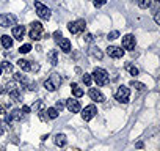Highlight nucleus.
I'll use <instances>...</instances> for the list:
<instances>
[{
  "mask_svg": "<svg viewBox=\"0 0 160 151\" xmlns=\"http://www.w3.org/2000/svg\"><path fill=\"white\" fill-rule=\"evenodd\" d=\"M91 77H93V81L96 82V85H99V87H104V85H107V84L110 82L108 72H107L105 69H102V68H96V69L93 71V74H91Z\"/></svg>",
  "mask_w": 160,
  "mask_h": 151,
  "instance_id": "1",
  "label": "nucleus"
},
{
  "mask_svg": "<svg viewBox=\"0 0 160 151\" xmlns=\"http://www.w3.org/2000/svg\"><path fill=\"white\" fill-rule=\"evenodd\" d=\"M5 93H8L13 101H21V98H22V87L18 85V82H8L5 85Z\"/></svg>",
  "mask_w": 160,
  "mask_h": 151,
  "instance_id": "2",
  "label": "nucleus"
},
{
  "mask_svg": "<svg viewBox=\"0 0 160 151\" xmlns=\"http://www.w3.org/2000/svg\"><path fill=\"white\" fill-rule=\"evenodd\" d=\"M61 84V77H60V74H52L49 79L44 81V88L47 91H55L58 88V85Z\"/></svg>",
  "mask_w": 160,
  "mask_h": 151,
  "instance_id": "3",
  "label": "nucleus"
},
{
  "mask_svg": "<svg viewBox=\"0 0 160 151\" xmlns=\"http://www.w3.org/2000/svg\"><path fill=\"white\" fill-rule=\"evenodd\" d=\"M129 96H130V90L127 87H124V85H119L118 90H116V93H115L116 101L121 102V104H127L129 102Z\"/></svg>",
  "mask_w": 160,
  "mask_h": 151,
  "instance_id": "4",
  "label": "nucleus"
},
{
  "mask_svg": "<svg viewBox=\"0 0 160 151\" xmlns=\"http://www.w3.org/2000/svg\"><path fill=\"white\" fill-rule=\"evenodd\" d=\"M87 27V22L83 19H77L74 22H69L68 24V30L72 33V35H77V33H82Z\"/></svg>",
  "mask_w": 160,
  "mask_h": 151,
  "instance_id": "5",
  "label": "nucleus"
},
{
  "mask_svg": "<svg viewBox=\"0 0 160 151\" xmlns=\"http://www.w3.org/2000/svg\"><path fill=\"white\" fill-rule=\"evenodd\" d=\"M35 10H36V14H38L41 19H44V21L50 19V16H52L50 8H47V7H46L44 3H41V2H35Z\"/></svg>",
  "mask_w": 160,
  "mask_h": 151,
  "instance_id": "6",
  "label": "nucleus"
},
{
  "mask_svg": "<svg viewBox=\"0 0 160 151\" xmlns=\"http://www.w3.org/2000/svg\"><path fill=\"white\" fill-rule=\"evenodd\" d=\"M28 36L32 38V39H41V36H42V25H41V22H32L30 24V32H28Z\"/></svg>",
  "mask_w": 160,
  "mask_h": 151,
  "instance_id": "7",
  "label": "nucleus"
},
{
  "mask_svg": "<svg viewBox=\"0 0 160 151\" xmlns=\"http://www.w3.org/2000/svg\"><path fill=\"white\" fill-rule=\"evenodd\" d=\"M22 110L21 109H14L11 110V113H5V124H11L13 121H21L22 120Z\"/></svg>",
  "mask_w": 160,
  "mask_h": 151,
  "instance_id": "8",
  "label": "nucleus"
},
{
  "mask_svg": "<svg viewBox=\"0 0 160 151\" xmlns=\"http://www.w3.org/2000/svg\"><path fill=\"white\" fill-rule=\"evenodd\" d=\"M16 16L14 14H8V13H3L0 14V27H10V25H16Z\"/></svg>",
  "mask_w": 160,
  "mask_h": 151,
  "instance_id": "9",
  "label": "nucleus"
},
{
  "mask_svg": "<svg viewBox=\"0 0 160 151\" xmlns=\"http://www.w3.org/2000/svg\"><path fill=\"white\" fill-rule=\"evenodd\" d=\"M64 107L69 110V112H72V113H78L80 112V102L75 99V98H69V99H66L64 101Z\"/></svg>",
  "mask_w": 160,
  "mask_h": 151,
  "instance_id": "10",
  "label": "nucleus"
},
{
  "mask_svg": "<svg viewBox=\"0 0 160 151\" xmlns=\"http://www.w3.org/2000/svg\"><path fill=\"white\" fill-rule=\"evenodd\" d=\"M135 44H137V39H135V36L133 35H126V36H122V49H126V50H133L135 49Z\"/></svg>",
  "mask_w": 160,
  "mask_h": 151,
  "instance_id": "11",
  "label": "nucleus"
},
{
  "mask_svg": "<svg viewBox=\"0 0 160 151\" xmlns=\"http://www.w3.org/2000/svg\"><path fill=\"white\" fill-rule=\"evenodd\" d=\"M96 113H98V109H96V106H87L83 110H82V118L85 120V121H90V120H93L94 117H96Z\"/></svg>",
  "mask_w": 160,
  "mask_h": 151,
  "instance_id": "12",
  "label": "nucleus"
},
{
  "mask_svg": "<svg viewBox=\"0 0 160 151\" xmlns=\"http://www.w3.org/2000/svg\"><path fill=\"white\" fill-rule=\"evenodd\" d=\"M107 54L112 58H122L124 50H122V47H118V46H108L107 47Z\"/></svg>",
  "mask_w": 160,
  "mask_h": 151,
  "instance_id": "13",
  "label": "nucleus"
},
{
  "mask_svg": "<svg viewBox=\"0 0 160 151\" xmlns=\"http://www.w3.org/2000/svg\"><path fill=\"white\" fill-rule=\"evenodd\" d=\"M90 98L93 99V101H96V102H104L105 101V96L102 95V91L101 90H98V88H90Z\"/></svg>",
  "mask_w": 160,
  "mask_h": 151,
  "instance_id": "14",
  "label": "nucleus"
},
{
  "mask_svg": "<svg viewBox=\"0 0 160 151\" xmlns=\"http://www.w3.org/2000/svg\"><path fill=\"white\" fill-rule=\"evenodd\" d=\"M25 35V27L24 25H14L13 27V38L14 39H22Z\"/></svg>",
  "mask_w": 160,
  "mask_h": 151,
  "instance_id": "15",
  "label": "nucleus"
},
{
  "mask_svg": "<svg viewBox=\"0 0 160 151\" xmlns=\"http://www.w3.org/2000/svg\"><path fill=\"white\" fill-rule=\"evenodd\" d=\"M58 44H60V49L63 50V52H71V41L68 39V38H60V41H58Z\"/></svg>",
  "mask_w": 160,
  "mask_h": 151,
  "instance_id": "16",
  "label": "nucleus"
},
{
  "mask_svg": "<svg viewBox=\"0 0 160 151\" xmlns=\"http://www.w3.org/2000/svg\"><path fill=\"white\" fill-rule=\"evenodd\" d=\"M47 61H49L52 66H55V65L58 63V52H57V50H49V52H47Z\"/></svg>",
  "mask_w": 160,
  "mask_h": 151,
  "instance_id": "17",
  "label": "nucleus"
},
{
  "mask_svg": "<svg viewBox=\"0 0 160 151\" xmlns=\"http://www.w3.org/2000/svg\"><path fill=\"white\" fill-rule=\"evenodd\" d=\"M66 142H68V140H66V135H64V134H55V137H53V143H55L57 146L61 148V146L66 145Z\"/></svg>",
  "mask_w": 160,
  "mask_h": 151,
  "instance_id": "18",
  "label": "nucleus"
},
{
  "mask_svg": "<svg viewBox=\"0 0 160 151\" xmlns=\"http://www.w3.org/2000/svg\"><path fill=\"white\" fill-rule=\"evenodd\" d=\"M14 79H16V82L22 84V88H27V85H28V79L25 77V76H22L21 72H16V74H14Z\"/></svg>",
  "mask_w": 160,
  "mask_h": 151,
  "instance_id": "19",
  "label": "nucleus"
},
{
  "mask_svg": "<svg viewBox=\"0 0 160 151\" xmlns=\"http://www.w3.org/2000/svg\"><path fill=\"white\" fill-rule=\"evenodd\" d=\"M0 41H2V46H3L5 49H11V47H13V39H11L8 35H3L2 38H0Z\"/></svg>",
  "mask_w": 160,
  "mask_h": 151,
  "instance_id": "20",
  "label": "nucleus"
},
{
  "mask_svg": "<svg viewBox=\"0 0 160 151\" xmlns=\"http://www.w3.org/2000/svg\"><path fill=\"white\" fill-rule=\"evenodd\" d=\"M71 90H72V95L75 96V98H80V96H83V90L80 88L77 84H72L71 85Z\"/></svg>",
  "mask_w": 160,
  "mask_h": 151,
  "instance_id": "21",
  "label": "nucleus"
},
{
  "mask_svg": "<svg viewBox=\"0 0 160 151\" xmlns=\"http://www.w3.org/2000/svg\"><path fill=\"white\" fill-rule=\"evenodd\" d=\"M18 66H19L22 71H25V72L30 71V61H27V60H24V58L18 60Z\"/></svg>",
  "mask_w": 160,
  "mask_h": 151,
  "instance_id": "22",
  "label": "nucleus"
},
{
  "mask_svg": "<svg viewBox=\"0 0 160 151\" xmlns=\"http://www.w3.org/2000/svg\"><path fill=\"white\" fill-rule=\"evenodd\" d=\"M46 113H47V118H50V120H55V118H58V110L55 109V107H49L47 110H46Z\"/></svg>",
  "mask_w": 160,
  "mask_h": 151,
  "instance_id": "23",
  "label": "nucleus"
},
{
  "mask_svg": "<svg viewBox=\"0 0 160 151\" xmlns=\"http://www.w3.org/2000/svg\"><path fill=\"white\" fill-rule=\"evenodd\" d=\"M124 68L130 72V76H138V72H140V71H138V68H137V66H133L132 63H126V66H124Z\"/></svg>",
  "mask_w": 160,
  "mask_h": 151,
  "instance_id": "24",
  "label": "nucleus"
},
{
  "mask_svg": "<svg viewBox=\"0 0 160 151\" xmlns=\"http://www.w3.org/2000/svg\"><path fill=\"white\" fill-rule=\"evenodd\" d=\"M91 54L98 58V60H102V57H104V54H102V50L99 49V47H96V46H93L91 47Z\"/></svg>",
  "mask_w": 160,
  "mask_h": 151,
  "instance_id": "25",
  "label": "nucleus"
},
{
  "mask_svg": "<svg viewBox=\"0 0 160 151\" xmlns=\"http://www.w3.org/2000/svg\"><path fill=\"white\" fill-rule=\"evenodd\" d=\"M130 87H132V88H135V90H138V91H143V90H146L144 84H141V82H137V81H132V82H130Z\"/></svg>",
  "mask_w": 160,
  "mask_h": 151,
  "instance_id": "26",
  "label": "nucleus"
},
{
  "mask_svg": "<svg viewBox=\"0 0 160 151\" xmlns=\"http://www.w3.org/2000/svg\"><path fill=\"white\" fill-rule=\"evenodd\" d=\"M0 66H2V69L7 71V72H13V65L10 61H2V63H0Z\"/></svg>",
  "mask_w": 160,
  "mask_h": 151,
  "instance_id": "27",
  "label": "nucleus"
},
{
  "mask_svg": "<svg viewBox=\"0 0 160 151\" xmlns=\"http://www.w3.org/2000/svg\"><path fill=\"white\" fill-rule=\"evenodd\" d=\"M82 81H83V84H85V85H88V87H90V85L93 84V77H91V74L85 72V74H83V77H82Z\"/></svg>",
  "mask_w": 160,
  "mask_h": 151,
  "instance_id": "28",
  "label": "nucleus"
},
{
  "mask_svg": "<svg viewBox=\"0 0 160 151\" xmlns=\"http://www.w3.org/2000/svg\"><path fill=\"white\" fill-rule=\"evenodd\" d=\"M151 3H152V0H138V7H140V8H143V10L149 8V7H151Z\"/></svg>",
  "mask_w": 160,
  "mask_h": 151,
  "instance_id": "29",
  "label": "nucleus"
},
{
  "mask_svg": "<svg viewBox=\"0 0 160 151\" xmlns=\"http://www.w3.org/2000/svg\"><path fill=\"white\" fill-rule=\"evenodd\" d=\"M32 50V44H22L21 47H19V52L21 54H28Z\"/></svg>",
  "mask_w": 160,
  "mask_h": 151,
  "instance_id": "30",
  "label": "nucleus"
},
{
  "mask_svg": "<svg viewBox=\"0 0 160 151\" xmlns=\"http://www.w3.org/2000/svg\"><path fill=\"white\" fill-rule=\"evenodd\" d=\"M42 107H44V102H42V99H39V101H36V102L33 104V107H32V109H33L35 112H38V110H41Z\"/></svg>",
  "mask_w": 160,
  "mask_h": 151,
  "instance_id": "31",
  "label": "nucleus"
},
{
  "mask_svg": "<svg viewBox=\"0 0 160 151\" xmlns=\"http://www.w3.org/2000/svg\"><path fill=\"white\" fill-rule=\"evenodd\" d=\"M118 36H119V32H118V30H113V32H110V33H108V36H107V38L112 41V39H116Z\"/></svg>",
  "mask_w": 160,
  "mask_h": 151,
  "instance_id": "32",
  "label": "nucleus"
},
{
  "mask_svg": "<svg viewBox=\"0 0 160 151\" xmlns=\"http://www.w3.org/2000/svg\"><path fill=\"white\" fill-rule=\"evenodd\" d=\"M55 109H57L58 112H61V110L64 109V101H57V102H55Z\"/></svg>",
  "mask_w": 160,
  "mask_h": 151,
  "instance_id": "33",
  "label": "nucleus"
},
{
  "mask_svg": "<svg viewBox=\"0 0 160 151\" xmlns=\"http://www.w3.org/2000/svg\"><path fill=\"white\" fill-rule=\"evenodd\" d=\"M93 3H94L96 8H99V7H102V5L107 3V0H93Z\"/></svg>",
  "mask_w": 160,
  "mask_h": 151,
  "instance_id": "34",
  "label": "nucleus"
},
{
  "mask_svg": "<svg viewBox=\"0 0 160 151\" xmlns=\"http://www.w3.org/2000/svg\"><path fill=\"white\" fill-rule=\"evenodd\" d=\"M60 38H61V32H58V30H57V32L53 33V39L58 43V41H60Z\"/></svg>",
  "mask_w": 160,
  "mask_h": 151,
  "instance_id": "35",
  "label": "nucleus"
},
{
  "mask_svg": "<svg viewBox=\"0 0 160 151\" xmlns=\"http://www.w3.org/2000/svg\"><path fill=\"white\" fill-rule=\"evenodd\" d=\"M5 131H7L5 123H0V135H3V134H5Z\"/></svg>",
  "mask_w": 160,
  "mask_h": 151,
  "instance_id": "36",
  "label": "nucleus"
},
{
  "mask_svg": "<svg viewBox=\"0 0 160 151\" xmlns=\"http://www.w3.org/2000/svg\"><path fill=\"white\" fill-rule=\"evenodd\" d=\"M85 41H87V43H93V35H91V33H87Z\"/></svg>",
  "mask_w": 160,
  "mask_h": 151,
  "instance_id": "37",
  "label": "nucleus"
},
{
  "mask_svg": "<svg viewBox=\"0 0 160 151\" xmlns=\"http://www.w3.org/2000/svg\"><path fill=\"white\" fill-rule=\"evenodd\" d=\"M21 110H22V113H30V110H32V109H30L28 106H22V109H21Z\"/></svg>",
  "mask_w": 160,
  "mask_h": 151,
  "instance_id": "38",
  "label": "nucleus"
},
{
  "mask_svg": "<svg viewBox=\"0 0 160 151\" xmlns=\"http://www.w3.org/2000/svg\"><path fill=\"white\" fill-rule=\"evenodd\" d=\"M28 90L30 91H36L38 88H36V84H28Z\"/></svg>",
  "mask_w": 160,
  "mask_h": 151,
  "instance_id": "39",
  "label": "nucleus"
},
{
  "mask_svg": "<svg viewBox=\"0 0 160 151\" xmlns=\"http://www.w3.org/2000/svg\"><path fill=\"white\" fill-rule=\"evenodd\" d=\"M3 113H5V106L0 104V115H3Z\"/></svg>",
  "mask_w": 160,
  "mask_h": 151,
  "instance_id": "40",
  "label": "nucleus"
},
{
  "mask_svg": "<svg viewBox=\"0 0 160 151\" xmlns=\"http://www.w3.org/2000/svg\"><path fill=\"white\" fill-rule=\"evenodd\" d=\"M137 148H143V142H138L137 143Z\"/></svg>",
  "mask_w": 160,
  "mask_h": 151,
  "instance_id": "41",
  "label": "nucleus"
},
{
  "mask_svg": "<svg viewBox=\"0 0 160 151\" xmlns=\"http://www.w3.org/2000/svg\"><path fill=\"white\" fill-rule=\"evenodd\" d=\"M3 72V69H2V66H0V74H2Z\"/></svg>",
  "mask_w": 160,
  "mask_h": 151,
  "instance_id": "42",
  "label": "nucleus"
}]
</instances>
